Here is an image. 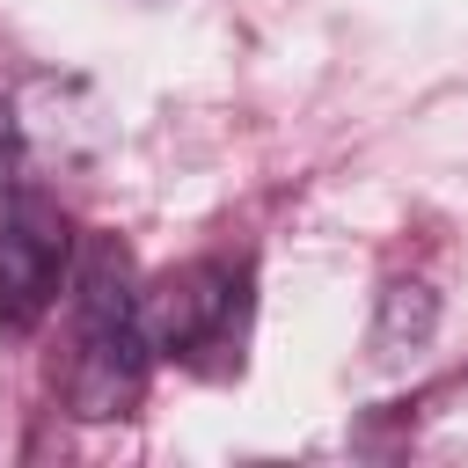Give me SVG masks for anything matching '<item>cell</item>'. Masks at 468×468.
Here are the masks:
<instances>
[{
	"label": "cell",
	"mask_w": 468,
	"mask_h": 468,
	"mask_svg": "<svg viewBox=\"0 0 468 468\" xmlns=\"http://www.w3.org/2000/svg\"><path fill=\"white\" fill-rule=\"evenodd\" d=\"M15 190H22V117H15V102L0 95V212L15 205Z\"/></svg>",
	"instance_id": "cell-5"
},
{
	"label": "cell",
	"mask_w": 468,
	"mask_h": 468,
	"mask_svg": "<svg viewBox=\"0 0 468 468\" xmlns=\"http://www.w3.org/2000/svg\"><path fill=\"white\" fill-rule=\"evenodd\" d=\"M431 329H439V300H431V285L395 278V285L380 292V314H373V366H402V358H417V351L431 344Z\"/></svg>",
	"instance_id": "cell-4"
},
{
	"label": "cell",
	"mask_w": 468,
	"mask_h": 468,
	"mask_svg": "<svg viewBox=\"0 0 468 468\" xmlns=\"http://www.w3.org/2000/svg\"><path fill=\"white\" fill-rule=\"evenodd\" d=\"M234 300H241V271L205 256V263H183L168 278H154L139 292V314H146V344L161 358H190L205 351L227 322H234Z\"/></svg>",
	"instance_id": "cell-3"
},
{
	"label": "cell",
	"mask_w": 468,
	"mask_h": 468,
	"mask_svg": "<svg viewBox=\"0 0 468 468\" xmlns=\"http://www.w3.org/2000/svg\"><path fill=\"white\" fill-rule=\"evenodd\" d=\"M73 256L80 241L66 212L37 190H15V205L0 212V336H29L51 314L58 285H73Z\"/></svg>",
	"instance_id": "cell-2"
},
{
	"label": "cell",
	"mask_w": 468,
	"mask_h": 468,
	"mask_svg": "<svg viewBox=\"0 0 468 468\" xmlns=\"http://www.w3.org/2000/svg\"><path fill=\"white\" fill-rule=\"evenodd\" d=\"M146 314L132 285V249L117 234H88L73 256V366H66V410L80 424L132 417L146 395Z\"/></svg>",
	"instance_id": "cell-1"
}]
</instances>
